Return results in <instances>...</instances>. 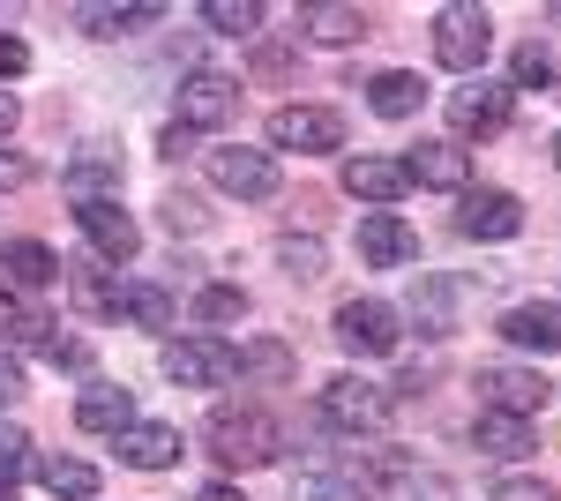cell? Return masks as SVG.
Segmentation results:
<instances>
[{
  "label": "cell",
  "mask_w": 561,
  "mask_h": 501,
  "mask_svg": "<svg viewBox=\"0 0 561 501\" xmlns=\"http://www.w3.org/2000/svg\"><path fill=\"white\" fill-rule=\"evenodd\" d=\"M420 98H427V83H420L412 68H389V76L367 83V105H375L382 121H412V113H420Z\"/></svg>",
  "instance_id": "cell-22"
},
{
  "label": "cell",
  "mask_w": 561,
  "mask_h": 501,
  "mask_svg": "<svg viewBox=\"0 0 561 501\" xmlns=\"http://www.w3.org/2000/svg\"><path fill=\"white\" fill-rule=\"evenodd\" d=\"M510 113H517V90L510 83H472V90L449 98V127H457V135H502Z\"/></svg>",
  "instance_id": "cell-13"
},
{
  "label": "cell",
  "mask_w": 561,
  "mask_h": 501,
  "mask_svg": "<svg viewBox=\"0 0 561 501\" xmlns=\"http://www.w3.org/2000/svg\"><path fill=\"white\" fill-rule=\"evenodd\" d=\"M300 31L322 38V45H352V38H367V15L359 8H337V0H314V8H300Z\"/></svg>",
  "instance_id": "cell-24"
},
{
  "label": "cell",
  "mask_w": 561,
  "mask_h": 501,
  "mask_svg": "<svg viewBox=\"0 0 561 501\" xmlns=\"http://www.w3.org/2000/svg\"><path fill=\"white\" fill-rule=\"evenodd\" d=\"M23 457H31L23 426H0V471H23Z\"/></svg>",
  "instance_id": "cell-38"
},
{
  "label": "cell",
  "mask_w": 561,
  "mask_h": 501,
  "mask_svg": "<svg viewBox=\"0 0 561 501\" xmlns=\"http://www.w3.org/2000/svg\"><path fill=\"white\" fill-rule=\"evenodd\" d=\"M15 479H23V471H0V501H15Z\"/></svg>",
  "instance_id": "cell-46"
},
{
  "label": "cell",
  "mask_w": 561,
  "mask_h": 501,
  "mask_svg": "<svg viewBox=\"0 0 561 501\" xmlns=\"http://www.w3.org/2000/svg\"><path fill=\"white\" fill-rule=\"evenodd\" d=\"M240 375L293 382V375H300V360H293V344H285V337H248V344H240Z\"/></svg>",
  "instance_id": "cell-26"
},
{
  "label": "cell",
  "mask_w": 561,
  "mask_h": 501,
  "mask_svg": "<svg viewBox=\"0 0 561 501\" xmlns=\"http://www.w3.org/2000/svg\"><path fill=\"white\" fill-rule=\"evenodd\" d=\"M412 254H420V232H412L397 209H367V217H359V262L397 270V262H412Z\"/></svg>",
  "instance_id": "cell-14"
},
{
  "label": "cell",
  "mask_w": 561,
  "mask_h": 501,
  "mask_svg": "<svg viewBox=\"0 0 561 501\" xmlns=\"http://www.w3.org/2000/svg\"><path fill=\"white\" fill-rule=\"evenodd\" d=\"M158 367H165L180 389H225V382L240 375V352H232L225 337H173V344L158 352Z\"/></svg>",
  "instance_id": "cell-4"
},
{
  "label": "cell",
  "mask_w": 561,
  "mask_h": 501,
  "mask_svg": "<svg viewBox=\"0 0 561 501\" xmlns=\"http://www.w3.org/2000/svg\"><path fill=\"white\" fill-rule=\"evenodd\" d=\"M158 217H165V232H203V225H210V209L195 203V195H165Z\"/></svg>",
  "instance_id": "cell-34"
},
{
  "label": "cell",
  "mask_w": 561,
  "mask_h": 501,
  "mask_svg": "<svg viewBox=\"0 0 561 501\" xmlns=\"http://www.w3.org/2000/svg\"><path fill=\"white\" fill-rule=\"evenodd\" d=\"M165 8L158 0H142V8H76V23H83L90 38H121V31H150Z\"/></svg>",
  "instance_id": "cell-29"
},
{
  "label": "cell",
  "mask_w": 561,
  "mask_h": 501,
  "mask_svg": "<svg viewBox=\"0 0 561 501\" xmlns=\"http://www.w3.org/2000/svg\"><path fill=\"white\" fill-rule=\"evenodd\" d=\"M76 426H83V434H113V442H121V434L135 426V389L90 382L83 397H76Z\"/></svg>",
  "instance_id": "cell-16"
},
{
  "label": "cell",
  "mask_w": 561,
  "mask_h": 501,
  "mask_svg": "<svg viewBox=\"0 0 561 501\" xmlns=\"http://www.w3.org/2000/svg\"><path fill=\"white\" fill-rule=\"evenodd\" d=\"M15 397H23V367L0 352V405H15Z\"/></svg>",
  "instance_id": "cell-43"
},
{
  "label": "cell",
  "mask_w": 561,
  "mask_h": 501,
  "mask_svg": "<svg viewBox=\"0 0 561 501\" xmlns=\"http://www.w3.org/2000/svg\"><path fill=\"white\" fill-rule=\"evenodd\" d=\"M76 225H83V240L105 254V262H135V254H142V225H135L128 209H121V195L76 203Z\"/></svg>",
  "instance_id": "cell-8"
},
{
  "label": "cell",
  "mask_w": 561,
  "mask_h": 501,
  "mask_svg": "<svg viewBox=\"0 0 561 501\" xmlns=\"http://www.w3.org/2000/svg\"><path fill=\"white\" fill-rule=\"evenodd\" d=\"M479 397H486V412H510V419H531L547 412V397H554V382L539 375V367H479Z\"/></svg>",
  "instance_id": "cell-7"
},
{
  "label": "cell",
  "mask_w": 561,
  "mask_h": 501,
  "mask_svg": "<svg viewBox=\"0 0 561 501\" xmlns=\"http://www.w3.org/2000/svg\"><path fill=\"white\" fill-rule=\"evenodd\" d=\"M472 442H479V449H486V457L517 464L524 449H531V419H510V412H479V426H472Z\"/></svg>",
  "instance_id": "cell-25"
},
{
  "label": "cell",
  "mask_w": 561,
  "mask_h": 501,
  "mask_svg": "<svg viewBox=\"0 0 561 501\" xmlns=\"http://www.w3.org/2000/svg\"><path fill=\"white\" fill-rule=\"evenodd\" d=\"M60 187H68L76 203L121 195V158H113V150H76V158H68V172H60Z\"/></svg>",
  "instance_id": "cell-19"
},
{
  "label": "cell",
  "mask_w": 561,
  "mask_h": 501,
  "mask_svg": "<svg viewBox=\"0 0 561 501\" xmlns=\"http://www.w3.org/2000/svg\"><path fill=\"white\" fill-rule=\"evenodd\" d=\"M404 187H412V180H404L397 158H367V150L345 158V195H359L367 209H397V203H404Z\"/></svg>",
  "instance_id": "cell-15"
},
{
  "label": "cell",
  "mask_w": 561,
  "mask_h": 501,
  "mask_svg": "<svg viewBox=\"0 0 561 501\" xmlns=\"http://www.w3.org/2000/svg\"><path fill=\"white\" fill-rule=\"evenodd\" d=\"M23 68H31V45L15 38V31H0V83H15Z\"/></svg>",
  "instance_id": "cell-36"
},
{
  "label": "cell",
  "mask_w": 561,
  "mask_h": 501,
  "mask_svg": "<svg viewBox=\"0 0 561 501\" xmlns=\"http://www.w3.org/2000/svg\"><path fill=\"white\" fill-rule=\"evenodd\" d=\"M23 322H31V307H15V293L0 285V344H23Z\"/></svg>",
  "instance_id": "cell-37"
},
{
  "label": "cell",
  "mask_w": 561,
  "mask_h": 501,
  "mask_svg": "<svg viewBox=\"0 0 561 501\" xmlns=\"http://www.w3.org/2000/svg\"><path fill=\"white\" fill-rule=\"evenodd\" d=\"M457 299H465V285H449V277H420V299H412L420 337H457Z\"/></svg>",
  "instance_id": "cell-21"
},
{
  "label": "cell",
  "mask_w": 561,
  "mask_h": 501,
  "mask_svg": "<svg viewBox=\"0 0 561 501\" xmlns=\"http://www.w3.org/2000/svg\"><path fill=\"white\" fill-rule=\"evenodd\" d=\"M270 143L277 150H300V158L345 150V113H330V105H277L270 113Z\"/></svg>",
  "instance_id": "cell-5"
},
{
  "label": "cell",
  "mask_w": 561,
  "mask_h": 501,
  "mask_svg": "<svg viewBox=\"0 0 561 501\" xmlns=\"http://www.w3.org/2000/svg\"><path fill=\"white\" fill-rule=\"evenodd\" d=\"M554 166H561V135H554Z\"/></svg>",
  "instance_id": "cell-47"
},
{
  "label": "cell",
  "mask_w": 561,
  "mask_h": 501,
  "mask_svg": "<svg viewBox=\"0 0 561 501\" xmlns=\"http://www.w3.org/2000/svg\"><path fill=\"white\" fill-rule=\"evenodd\" d=\"M502 337L517 344V352H561V307H539V299H524L502 315Z\"/></svg>",
  "instance_id": "cell-18"
},
{
  "label": "cell",
  "mask_w": 561,
  "mask_h": 501,
  "mask_svg": "<svg viewBox=\"0 0 561 501\" xmlns=\"http://www.w3.org/2000/svg\"><path fill=\"white\" fill-rule=\"evenodd\" d=\"M547 76H554V53H547L539 38L510 53V90H547Z\"/></svg>",
  "instance_id": "cell-31"
},
{
  "label": "cell",
  "mask_w": 561,
  "mask_h": 501,
  "mask_svg": "<svg viewBox=\"0 0 561 501\" xmlns=\"http://www.w3.org/2000/svg\"><path fill=\"white\" fill-rule=\"evenodd\" d=\"M23 121V105H15V98H8V90H0V135H8V127Z\"/></svg>",
  "instance_id": "cell-44"
},
{
  "label": "cell",
  "mask_w": 561,
  "mask_h": 501,
  "mask_svg": "<svg viewBox=\"0 0 561 501\" xmlns=\"http://www.w3.org/2000/svg\"><path fill=\"white\" fill-rule=\"evenodd\" d=\"M412 187H442V195H465L472 187V150H457V143H420V150H404L397 158Z\"/></svg>",
  "instance_id": "cell-11"
},
{
  "label": "cell",
  "mask_w": 561,
  "mask_h": 501,
  "mask_svg": "<svg viewBox=\"0 0 561 501\" xmlns=\"http://www.w3.org/2000/svg\"><path fill=\"white\" fill-rule=\"evenodd\" d=\"M158 150H165V158H187V150H195V127H165V135H158Z\"/></svg>",
  "instance_id": "cell-42"
},
{
  "label": "cell",
  "mask_w": 561,
  "mask_h": 501,
  "mask_svg": "<svg viewBox=\"0 0 561 501\" xmlns=\"http://www.w3.org/2000/svg\"><path fill=\"white\" fill-rule=\"evenodd\" d=\"M248 315V293L240 285H203L195 293V322H240Z\"/></svg>",
  "instance_id": "cell-33"
},
{
  "label": "cell",
  "mask_w": 561,
  "mask_h": 501,
  "mask_svg": "<svg viewBox=\"0 0 561 501\" xmlns=\"http://www.w3.org/2000/svg\"><path fill=\"white\" fill-rule=\"evenodd\" d=\"M31 180H38V166H31V158L0 150V187H31Z\"/></svg>",
  "instance_id": "cell-40"
},
{
  "label": "cell",
  "mask_w": 561,
  "mask_h": 501,
  "mask_svg": "<svg viewBox=\"0 0 561 501\" xmlns=\"http://www.w3.org/2000/svg\"><path fill=\"white\" fill-rule=\"evenodd\" d=\"M486 501H554V494H547L539 479H502V487H494Z\"/></svg>",
  "instance_id": "cell-39"
},
{
  "label": "cell",
  "mask_w": 561,
  "mask_h": 501,
  "mask_svg": "<svg viewBox=\"0 0 561 501\" xmlns=\"http://www.w3.org/2000/svg\"><path fill=\"white\" fill-rule=\"evenodd\" d=\"M121 464H135V471H173L180 464V426H165V419H135L128 434H121Z\"/></svg>",
  "instance_id": "cell-17"
},
{
  "label": "cell",
  "mask_w": 561,
  "mask_h": 501,
  "mask_svg": "<svg viewBox=\"0 0 561 501\" xmlns=\"http://www.w3.org/2000/svg\"><path fill=\"white\" fill-rule=\"evenodd\" d=\"M232 113H240V83H232L225 68H195V76L180 83V127L203 135V127H225Z\"/></svg>",
  "instance_id": "cell-9"
},
{
  "label": "cell",
  "mask_w": 561,
  "mask_h": 501,
  "mask_svg": "<svg viewBox=\"0 0 561 501\" xmlns=\"http://www.w3.org/2000/svg\"><path fill=\"white\" fill-rule=\"evenodd\" d=\"M121 315L142 322V330H173V322H180V299L165 293V285H150V277H135V285H121Z\"/></svg>",
  "instance_id": "cell-23"
},
{
  "label": "cell",
  "mask_w": 561,
  "mask_h": 501,
  "mask_svg": "<svg viewBox=\"0 0 561 501\" xmlns=\"http://www.w3.org/2000/svg\"><path fill=\"white\" fill-rule=\"evenodd\" d=\"M203 434H210V457H217V464H232V471L277 464V449H285L277 419H270V412H255V405H217Z\"/></svg>",
  "instance_id": "cell-1"
},
{
  "label": "cell",
  "mask_w": 561,
  "mask_h": 501,
  "mask_svg": "<svg viewBox=\"0 0 561 501\" xmlns=\"http://www.w3.org/2000/svg\"><path fill=\"white\" fill-rule=\"evenodd\" d=\"M53 330H60V322H53ZM53 330H45V344H38L45 360H53V367H90V344H76V337H53Z\"/></svg>",
  "instance_id": "cell-35"
},
{
  "label": "cell",
  "mask_w": 561,
  "mask_h": 501,
  "mask_svg": "<svg viewBox=\"0 0 561 501\" xmlns=\"http://www.w3.org/2000/svg\"><path fill=\"white\" fill-rule=\"evenodd\" d=\"M277 262H285V277H322V262H330V254H322V240H300V232H285V240H277Z\"/></svg>",
  "instance_id": "cell-32"
},
{
  "label": "cell",
  "mask_w": 561,
  "mask_h": 501,
  "mask_svg": "<svg viewBox=\"0 0 561 501\" xmlns=\"http://www.w3.org/2000/svg\"><path fill=\"white\" fill-rule=\"evenodd\" d=\"M203 23L225 31V38H255V31H262V0H210Z\"/></svg>",
  "instance_id": "cell-30"
},
{
  "label": "cell",
  "mask_w": 561,
  "mask_h": 501,
  "mask_svg": "<svg viewBox=\"0 0 561 501\" xmlns=\"http://www.w3.org/2000/svg\"><path fill=\"white\" fill-rule=\"evenodd\" d=\"M486 53H494V15L472 8V0H449V8L434 15V60H442L449 76H479Z\"/></svg>",
  "instance_id": "cell-2"
},
{
  "label": "cell",
  "mask_w": 561,
  "mask_h": 501,
  "mask_svg": "<svg viewBox=\"0 0 561 501\" xmlns=\"http://www.w3.org/2000/svg\"><path fill=\"white\" fill-rule=\"evenodd\" d=\"M203 166H210V180L225 195H240V203H270V195H277V158H270V150H210Z\"/></svg>",
  "instance_id": "cell-10"
},
{
  "label": "cell",
  "mask_w": 561,
  "mask_h": 501,
  "mask_svg": "<svg viewBox=\"0 0 561 501\" xmlns=\"http://www.w3.org/2000/svg\"><path fill=\"white\" fill-rule=\"evenodd\" d=\"M330 330H337V344H345V352H359V360H389V352H397V337H404L389 299H345Z\"/></svg>",
  "instance_id": "cell-6"
},
{
  "label": "cell",
  "mask_w": 561,
  "mask_h": 501,
  "mask_svg": "<svg viewBox=\"0 0 561 501\" xmlns=\"http://www.w3.org/2000/svg\"><path fill=\"white\" fill-rule=\"evenodd\" d=\"M68 293L83 315H121V277H105L98 262H68Z\"/></svg>",
  "instance_id": "cell-28"
},
{
  "label": "cell",
  "mask_w": 561,
  "mask_h": 501,
  "mask_svg": "<svg viewBox=\"0 0 561 501\" xmlns=\"http://www.w3.org/2000/svg\"><path fill=\"white\" fill-rule=\"evenodd\" d=\"M285 68H293V45H262L255 53V76H270V83H277Z\"/></svg>",
  "instance_id": "cell-41"
},
{
  "label": "cell",
  "mask_w": 561,
  "mask_h": 501,
  "mask_svg": "<svg viewBox=\"0 0 561 501\" xmlns=\"http://www.w3.org/2000/svg\"><path fill=\"white\" fill-rule=\"evenodd\" d=\"M457 225H465L472 240H517V232H524V203L510 195V187H465Z\"/></svg>",
  "instance_id": "cell-12"
},
{
  "label": "cell",
  "mask_w": 561,
  "mask_h": 501,
  "mask_svg": "<svg viewBox=\"0 0 561 501\" xmlns=\"http://www.w3.org/2000/svg\"><path fill=\"white\" fill-rule=\"evenodd\" d=\"M38 479H45L53 501H90L98 494V464H83V457H38Z\"/></svg>",
  "instance_id": "cell-27"
},
{
  "label": "cell",
  "mask_w": 561,
  "mask_h": 501,
  "mask_svg": "<svg viewBox=\"0 0 561 501\" xmlns=\"http://www.w3.org/2000/svg\"><path fill=\"white\" fill-rule=\"evenodd\" d=\"M389 412H397V397H389L382 382H367V375H330L322 382V419H330L337 434H382Z\"/></svg>",
  "instance_id": "cell-3"
},
{
  "label": "cell",
  "mask_w": 561,
  "mask_h": 501,
  "mask_svg": "<svg viewBox=\"0 0 561 501\" xmlns=\"http://www.w3.org/2000/svg\"><path fill=\"white\" fill-rule=\"evenodd\" d=\"M195 501H248V494H240V487H203Z\"/></svg>",
  "instance_id": "cell-45"
},
{
  "label": "cell",
  "mask_w": 561,
  "mask_h": 501,
  "mask_svg": "<svg viewBox=\"0 0 561 501\" xmlns=\"http://www.w3.org/2000/svg\"><path fill=\"white\" fill-rule=\"evenodd\" d=\"M0 270H8V285H23V293H38V285H53L68 262L45 248V240H8L0 248Z\"/></svg>",
  "instance_id": "cell-20"
}]
</instances>
